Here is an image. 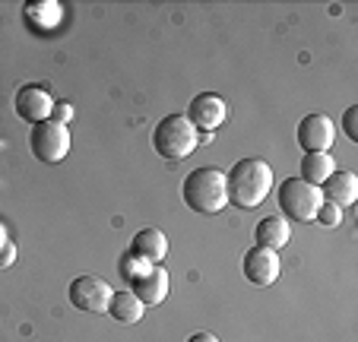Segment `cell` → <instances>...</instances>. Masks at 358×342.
I'll return each instance as SVG.
<instances>
[{
  "instance_id": "1",
  "label": "cell",
  "mask_w": 358,
  "mask_h": 342,
  "mask_svg": "<svg viewBox=\"0 0 358 342\" xmlns=\"http://www.w3.org/2000/svg\"><path fill=\"white\" fill-rule=\"evenodd\" d=\"M229 203L238 209H257L273 190V168L264 159H241L225 175Z\"/></svg>"
},
{
  "instance_id": "2",
  "label": "cell",
  "mask_w": 358,
  "mask_h": 342,
  "mask_svg": "<svg viewBox=\"0 0 358 342\" xmlns=\"http://www.w3.org/2000/svg\"><path fill=\"white\" fill-rule=\"evenodd\" d=\"M181 197L196 215H216L229 206L225 171L219 168H194L181 184Z\"/></svg>"
},
{
  "instance_id": "3",
  "label": "cell",
  "mask_w": 358,
  "mask_h": 342,
  "mask_svg": "<svg viewBox=\"0 0 358 342\" xmlns=\"http://www.w3.org/2000/svg\"><path fill=\"white\" fill-rule=\"evenodd\" d=\"M196 146H200V134H196V127L184 114H165L162 121L156 124V130H152V149L165 162L187 159Z\"/></svg>"
},
{
  "instance_id": "4",
  "label": "cell",
  "mask_w": 358,
  "mask_h": 342,
  "mask_svg": "<svg viewBox=\"0 0 358 342\" xmlns=\"http://www.w3.org/2000/svg\"><path fill=\"white\" fill-rule=\"evenodd\" d=\"M279 209H282V219H295V222H311L317 215V206L324 203L320 187L304 184L301 178H285L279 184Z\"/></svg>"
},
{
  "instance_id": "5",
  "label": "cell",
  "mask_w": 358,
  "mask_h": 342,
  "mask_svg": "<svg viewBox=\"0 0 358 342\" xmlns=\"http://www.w3.org/2000/svg\"><path fill=\"white\" fill-rule=\"evenodd\" d=\"M29 149L41 165H57L70 152V130L57 121H41L29 127Z\"/></svg>"
},
{
  "instance_id": "6",
  "label": "cell",
  "mask_w": 358,
  "mask_h": 342,
  "mask_svg": "<svg viewBox=\"0 0 358 342\" xmlns=\"http://www.w3.org/2000/svg\"><path fill=\"white\" fill-rule=\"evenodd\" d=\"M70 304L83 314H108V304H111V289L108 282L101 279V276H76L70 282Z\"/></svg>"
},
{
  "instance_id": "7",
  "label": "cell",
  "mask_w": 358,
  "mask_h": 342,
  "mask_svg": "<svg viewBox=\"0 0 358 342\" xmlns=\"http://www.w3.org/2000/svg\"><path fill=\"white\" fill-rule=\"evenodd\" d=\"M225 114H229V108H225V101L216 92H200L190 99L184 117L196 127V134H213L216 127H222Z\"/></svg>"
},
{
  "instance_id": "8",
  "label": "cell",
  "mask_w": 358,
  "mask_h": 342,
  "mask_svg": "<svg viewBox=\"0 0 358 342\" xmlns=\"http://www.w3.org/2000/svg\"><path fill=\"white\" fill-rule=\"evenodd\" d=\"M241 269H244V279H248L250 285H260V289H266V285H273V282L279 279V269H282V263H279L276 250L254 244V248L244 254Z\"/></svg>"
},
{
  "instance_id": "9",
  "label": "cell",
  "mask_w": 358,
  "mask_h": 342,
  "mask_svg": "<svg viewBox=\"0 0 358 342\" xmlns=\"http://www.w3.org/2000/svg\"><path fill=\"white\" fill-rule=\"evenodd\" d=\"M295 140L304 152H327L333 146V140H336V124L327 114H308L298 124Z\"/></svg>"
},
{
  "instance_id": "10",
  "label": "cell",
  "mask_w": 358,
  "mask_h": 342,
  "mask_svg": "<svg viewBox=\"0 0 358 342\" xmlns=\"http://www.w3.org/2000/svg\"><path fill=\"white\" fill-rule=\"evenodd\" d=\"M13 108L22 121L41 124L55 111V99H51V92H48L45 86H20V92H16V99H13Z\"/></svg>"
},
{
  "instance_id": "11",
  "label": "cell",
  "mask_w": 358,
  "mask_h": 342,
  "mask_svg": "<svg viewBox=\"0 0 358 342\" xmlns=\"http://www.w3.org/2000/svg\"><path fill=\"white\" fill-rule=\"evenodd\" d=\"M130 292L143 301V308H156L169 295V273L162 266H149L140 279L130 282Z\"/></svg>"
},
{
  "instance_id": "12",
  "label": "cell",
  "mask_w": 358,
  "mask_h": 342,
  "mask_svg": "<svg viewBox=\"0 0 358 342\" xmlns=\"http://www.w3.org/2000/svg\"><path fill=\"white\" fill-rule=\"evenodd\" d=\"M320 194H324L327 203L339 209H349L352 203L358 200V178L352 171H333L324 184H320Z\"/></svg>"
},
{
  "instance_id": "13",
  "label": "cell",
  "mask_w": 358,
  "mask_h": 342,
  "mask_svg": "<svg viewBox=\"0 0 358 342\" xmlns=\"http://www.w3.org/2000/svg\"><path fill=\"white\" fill-rule=\"evenodd\" d=\"M130 250H134L140 260L159 266V263L165 260V254H169V238H165V231H159V228H140L134 235V241H130Z\"/></svg>"
},
{
  "instance_id": "14",
  "label": "cell",
  "mask_w": 358,
  "mask_h": 342,
  "mask_svg": "<svg viewBox=\"0 0 358 342\" xmlns=\"http://www.w3.org/2000/svg\"><path fill=\"white\" fill-rule=\"evenodd\" d=\"M254 241H257L260 248H270L279 254V250L292 241L289 222H285L282 215H264V219L257 222V228H254Z\"/></svg>"
},
{
  "instance_id": "15",
  "label": "cell",
  "mask_w": 358,
  "mask_h": 342,
  "mask_svg": "<svg viewBox=\"0 0 358 342\" xmlns=\"http://www.w3.org/2000/svg\"><path fill=\"white\" fill-rule=\"evenodd\" d=\"M333 171H336V162H333L330 152H304V159H301V181L304 184L320 187Z\"/></svg>"
},
{
  "instance_id": "16",
  "label": "cell",
  "mask_w": 358,
  "mask_h": 342,
  "mask_svg": "<svg viewBox=\"0 0 358 342\" xmlns=\"http://www.w3.org/2000/svg\"><path fill=\"white\" fill-rule=\"evenodd\" d=\"M143 301L134 295V292H115L108 304V317H115L117 323H140L143 320Z\"/></svg>"
},
{
  "instance_id": "17",
  "label": "cell",
  "mask_w": 358,
  "mask_h": 342,
  "mask_svg": "<svg viewBox=\"0 0 358 342\" xmlns=\"http://www.w3.org/2000/svg\"><path fill=\"white\" fill-rule=\"evenodd\" d=\"M26 20L35 22L38 29H51L61 22V3L55 0H38V3H26Z\"/></svg>"
},
{
  "instance_id": "18",
  "label": "cell",
  "mask_w": 358,
  "mask_h": 342,
  "mask_svg": "<svg viewBox=\"0 0 358 342\" xmlns=\"http://www.w3.org/2000/svg\"><path fill=\"white\" fill-rule=\"evenodd\" d=\"M149 266H152V263L140 260V257H136L134 250H127V254L121 257V266H117V269H121V279H124V282H127V285H130V282H134V279H140V276L146 273Z\"/></svg>"
},
{
  "instance_id": "19",
  "label": "cell",
  "mask_w": 358,
  "mask_h": 342,
  "mask_svg": "<svg viewBox=\"0 0 358 342\" xmlns=\"http://www.w3.org/2000/svg\"><path fill=\"white\" fill-rule=\"evenodd\" d=\"M314 222H320V225H327V228H336L339 222H343V209L324 200V203L317 206V215H314Z\"/></svg>"
},
{
  "instance_id": "20",
  "label": "cell",
  "mask_w": 358,
  "mask_h": 342,
  "mask_svg": "<svg viewBox=\"0 0 358 342\" xmlns=\"http://www.w3.org/2000/svg\"><path fill=\"white\" fill-rule=\"evenodd\" d=\"M343 127H345V136H349V140H358V108L355 105L343 114Z\"/></svg>"
},
{
  "instance_id": "21",
  "label": "cell",
  "mask_w": 358,
  "mask_h": 342,
  "mask_svg": "<svg viewBox=\"0 0 358 342\" xmlns=\"http://www.w3.org/2000/svg\"><path fill=\"white\" fill-rule=\"evenodd\" d=\"M70 117H73V108H70L67 101H55V111H51V121H57V124H64V127H67V124H70Z\"/></svg>"
},
{
  "instance_id": "22",
  "label": "cell",
  "mask_w": 358,
  "mask_h": 342,
  "mask_svg": "<svg viewBox=\"0 0 358 342\" xmlns=\"http://www.w3.org/2000/svg\"><path fill=\"white\" fill-rule=\"evenodd\" d=\"M13 263H16V244H13V241H7L3 248H0V269L13 266Z\"/></svg>"
},
{
  "instance_id": "23",
  "label": "cell",
  "mask_w": 358,
  "mask_h": 342,
  "mask_svg": "<svg viewBox=\"0 0 358 342\" xmlns=\"http://www.w3.org/2000/svg\"><path fill=\"white\" fill-rule=\"evenodd\" d=\"M187 342H219V336H213V333H194Z\"/></svg>"
},
{
  "instance_id": "24",
  "label": "cell",
  "mask_w": 358,
  "mask_h": 342,
  "mask_svg": "<svg viewBox=\"0 0 358 342\" xmlns=\"http://www.w3.org/2000/svg\"><path fill=\"white\" fill-rule=\"evenodd\" d=\"M10 241V231H7V225H3V222H0V248H3V244Z\"/></svg>"
}]
</instances>
